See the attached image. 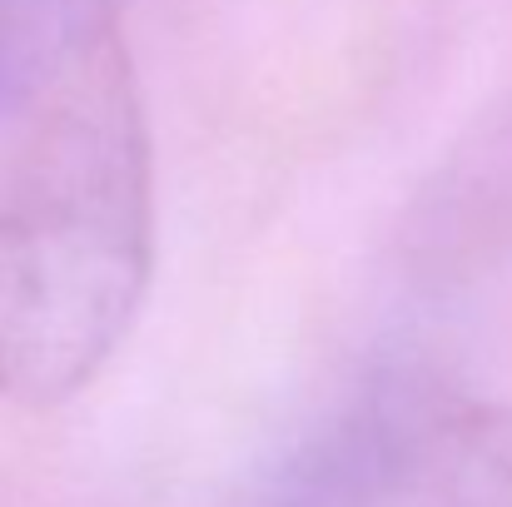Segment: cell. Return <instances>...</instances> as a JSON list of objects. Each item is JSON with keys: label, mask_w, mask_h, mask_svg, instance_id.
<instances>
[{"label": "cell", "mask_w": 512, "mask_h": 507, "mask_svg": "<svg viewBox=\"0 0 512 507\" xmlns=\"http://www.w3.org/2000/svg\"><path fill=\"white\" fill-rule=\"evenodd\" d=\"M155 279V140L120 0H0V398L55 408Z\"/></svg>", "instance_id": "obj_1"}, {"label": "cell", "mask_w": 512, "mask_h": 507, "mask_svg": "<svg viewBox=\"0 0 512 507\" xmlns=\"http://www.w3.org/2000/svg\"><path fill=\"white\" fill-rule=\"evenodd\" d=\"M264 507H512V403L388 373L279 473Z\"/></svg>", "instance_id": "obj_2"}]
</instances>
